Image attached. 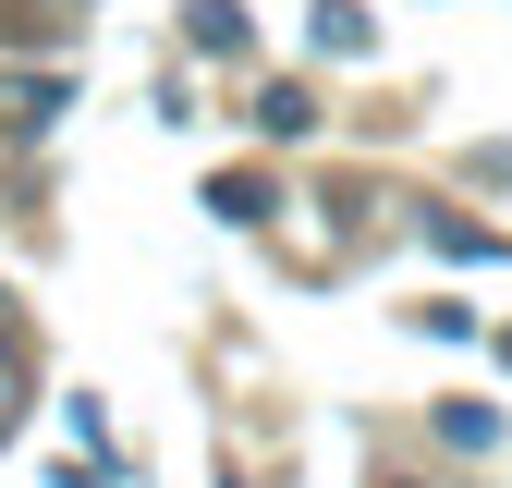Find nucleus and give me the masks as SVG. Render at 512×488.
Listing matches in <instances>:
<instances>
[{"label": "nucleus", "mask_w": 512, "mask_h": 488, "mask_svg": "<svg viewBox=\"0 0 512 488\" xmlns=\"http://www.w3.org/2000/svg\"><path fill=\"white\" fill-rule=\"evenodd\" d=\"M183 37H196L208 61H232V49H256V25H244V0H183Z\"/></svg>", "instance_id": "nucleus-2"}, {"label": "nucleus", "mask_w": 512, "mask_h": 488, "mask_svg": "<svg viewBox=\"0 0 512 488\" xmlns=\"http://www.w3.org/2000/svg\"><path fill=\"white\" fill-rule=\"evenodd\" d=\"M244 122H256V135H317V98H305V86H269Z\"/></svg>", "instance_id": "nucleus-3"}, {"label": "nucleus", "mask_w": 512, "mask_h": 488, "mask_svg": "<svg viewBox=\"0 0 512 488\" xmlns=\"http://www.w3.org/2000/svg\"><path fill=\"white\" fill-rule=\"evenodd\" d=\"M13 415H25V342H13V318H0V440H13Z\"/></svg>", "instance_id": "nucleus-6"}, {"label": "nucleus", "mask_w": 512, "mask_h": 488, "mask_svg": "<svg viewBox=\"0 0 512 488\" xmlns=\"http://www.w3.org/2000/svg\"><path fill=\"white\" fill-rule=\"evenodd\" d=\"M208 208H220V220H269L281 196H269V183H256V171H220V183H208Z\"/></svg>", "instance_id": "nucleus-4"}, {"label": "nucleus", "mask_w": 512, "mask_h": 488, "mask_svg": "<svg viewBox=\"0 0 512 488\" xmlns=\"http://www.w3.org/2000/svg\"><path fill=\"white\" fill-rule=\"evenodd\" d=\"M427 244L439 257H500V232H476V220H427Z\"/></svg>", "instance_id": "nucleus-7"}, {"label": "nucleus", "mask_w": 512, "mask_h": 488, "mask_svg": "<svg viewBox=\"0 0 512 488\" xmlns=\"http://www.w3.org/2000/svg\"><path fill=\"white\" fill-rule=\"evenodd\" d=\"M74 110V74H0V135H49Z\"/></svg>", "instance_id": "nucleus-1"}, {"label": "nucleus", "mask_w": 512, "mask_h": 488, "mask_svg": "<svg viewBox=\"0 0 512 488\" xmlns=\"http://www.w3.org/2000/svg\"><path fill=\"white\" fill-rule=\"evenodd\" d=\"M439 440H452V452H488L500 415H488V403H439Z\"/></svg>", "instance_id": "nucleus-5"}]
</instances>
